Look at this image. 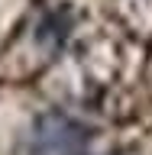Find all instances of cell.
<instances>
[{
	"label": "cell",
	"mask_w": 152,
	"mask_h": 155,
	"mask_svg": "<svg viewBox=\"0 0 152 155\" xmlns=\"http://www.w3.org/2000/svg\"><path fill=\"white\" fill-rule=\"evenodd\" d=\"M87 139L91 133L84 123L62 110H49L36 120L29 133V155H81Z\"/></svg>",
	"instance_id": "1"
}]
</instances>
